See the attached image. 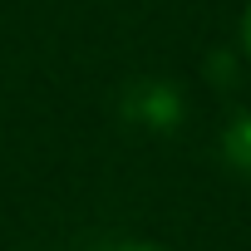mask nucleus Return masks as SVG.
Listing matches in <instances>:
<instances>
[{
  "label": "nucleus",
  "mask_w": 251,
  "mask_h": 251,
  "mask_svg": "<svg viewBox=\"0 0 251 251\" xmlns=\"http://www.w3.org/2000/svg\"><path fill=\"white\" fill-rule=\"evenodd\" d=\"M113 251H163V246H153V241H128V246H113Z\"/></svg>",
  "instance_id": "2"
},
{
  "label": "nucleus",
  "mask_w": 251,
  "mask_h": 251,
  "mask_svg": "<svg viewBox=\"0 0 251 251\" xmlns=\"http://www.w3.org/2000/svg\"><path fill=\"white\" fill-rule=\"evenodd\" d=\"M241 50H246V59H251V5H246V15H241Z\"/></svg>",
  "instance_id": "1"
}]
</instances>
